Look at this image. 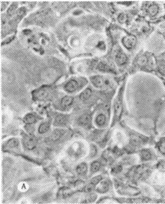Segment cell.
Returning <instances> with one entry per match:
<instances>
[{"mask_svg": "<svg viewBox=\"0 0 165 204\" xmlns=\"http://www.w3.org/2000/svg\"><path fill=\"white\" fill-rule=\"evenodd\" d=\"M91 82L94 86L97 88H111L113 85V81L110 78L101 76H95L90 78Z\"/></svg>", "mask_w": 165, "mask_h": 204, "instance_id": "cell-1", "label": "cell"}, {"mask_svg": "<svg viewBox=\"0 0 165 204\" xmlns=\"http://www.w3.org/2000/svg\"><path fill=\"white\" fill-rule=\"evenodd\" d=\"M115 60L117 64L119 65H124L128 61L127 56L122 51L118 50L115 54Z\"/></svg>", "mask_w": 165, "mask_h": 204, "instance_id": "cell-2", "label": "cell"}, {"mask_svg": "<svg viewBox=\"0 0 165 204\" xmlns=\"http://www.w3.org/2000/svg\"><path fill=\"white\" fill-rule=\"evenodd\" d=\"M148 171V168L144 166H140L134 169L131 171V177H133L134 179H138L139 178L142 177L143 174Z\"/></svg>", "mask_w": 165, "mask_h": 204, "instance_id": "cell-3", "label": "cell"}, {"mask_svg": "<svg viewBox=\"0 0 165 204\" xmlns=\"http://www.w3.org/2000/svg\"><path fill=\"white\" fill-rule=\"evenodd\" d=\"M36 145V141L33 136H28L24 139V145L28 150H33Z\"/></svg>", "mask_w": 165, "mask_h": 204, "instance_id": "cell-4", "label": "cell"}, {"mask_svg": "<svg viewBox=\"0 0 165 204\" xmlns=\"http://www.w3.org/2000/svg\"><path fill=\"white\" fill-rule=\"evenodd\" d=\"M135 42H136L135 38L132 36L125 37L122 40L123 45L127 49V50L132 49L135 45Z\"/></svg>", "mask_w": 165, "mask_h": 204, "instance_id": "cell-5", "label": "cell"}, {"mask_svg": "<svg viewBox=\"0 0 165 204\" xmlns=\"http://www.w3.org/2000/svg\"><path fill=\"white\" fill-rule=\"evenodd\" d=\"M79 84L76 80H71L69 81L65 86V91L69 93L74 92L76 91L78 88Z\"/></svg>", "mask_w": 165, "mask_h": 204, "instance_id": "cell-6", "label": "cell"}, {"mask_svg": "<svg viewBox=\"0 0 165 204\" xmlns=\"http://www.w3.org/2000/svg\"><path fill=\"white\" fill-rule=\"evenodd\" d=\"M97 69L101 72H112L113 70L109 66L108 63H106L105 62H100L99 63L96 67Z\"/></svg>", "mask_w": 165, "mask_h": 204, "instance_id": "cell-7", "label": "cell"}, {"mask_svg": "<svg viewBox=\"0 0 165 204\" xmlns=\"http://www.w3.org/2000/svg\"><path fill=\"white\" fill-rule=\"evenodd\" d=\"M106 122V117L103 113H100L96 116L95 123L99 126H102Z\"/></svg>", "mask_w": 165, "mask_h": 204, "instance_id": "cell-8", "label": "cell"}, {"mask_svg": "<svg viewBox=\"0 0 165 204\" xmlns=\"http://www.w3.org/2000/svg\"><path fill=\"white\" fill-rule=\"evenodd\" d=\"M92 89L90 88L86 89L82 92L80 95V99L81 100L85 101L88 100L92 95Z\"/></svg>", "mask_w": 165, "mask_h": 204, "instance_id": "cell-9", "label": "cell"}, {"mask_svg": "<svg viewBox=\"0 0 165 204\" xmlns=\"http://www.w3.org/2000/svg\"><path fill=\"white\" fill-rule=\"evenodd\" d=\"M73 99L71 96H67L64 97L61 100V104L63 107H68L73 103Z\"/></svg>", "mask_w": 165, "mask_h": 204, "instance_id": "cell-10", "label": "cell"}, {"mask_svg": "<svg viewBox=\"0 0 165 204\" xmlns=\"http://www.w3.org/2000/svg\"><path fill=\"white\" fill-rule=\"evenodd\" d=\"M90 120V117L88 115H84L81 116L78 119V122L81 126H86L88 124Z\"/></svg>", "mask_w": 165, "mask_h": 204, "instance_id": "cell-11", "label": "cell"}, {"mask_svg": "<svg viewBox=\"0 0 165 204\" xmlns=\"http://www.w3.org/2000/svg\"><path fill=\"white\" fill-rule=\"evenodd\" d=\"M49 94V90L48 89H42L38 93V96L40 99H45L47 97Z\"/></svg>", "mask_w": 165, "mask_h": 204, "instance_id": "cell-12", "label": "cell"}, {"mask_svg": "<svg viewBox=\"0 0 165 204\" xmlns=\"http://www.w3.org/2000/svg\"><path fill=\"white\" fill-rule=\"evenodd\" d=\"M158 7L156 4H152L148 8V12L150 15H156L158 13Z\"/></svg>", "mask_w": 165, "mask_h": 204, "instance_id": "cell-13", "label": "cell"}, {"mask_svg": "<svg viewBox=\"0 0 165 204\" xmlns=\"http://www.w3.org/2000/svg\"><path fill=\"white\" fill-rule=\"evenodd\" d=\"M67 121L66 117L63 115H58L56 118V123L58 125H63L65 124Z\"/></svg>", "mask_w": 165, "mask_h": 204, "instance_id": "cell-14", "label": "cell"}, {"mask_svg": "<svg viewBox=\"0 0 165 204\" xmlns=\"http://www.w3.org/2000/svg\"><path fill=\"white\" fill-rule=\"evenodd\" d=\"M49 128V124L47 123H44L40 125L39 129V132L40 133H45L47 131Z\"/></svg>", "mask_w": 165, "mask_h": 204, "instance_id": "cell-15", "label": "cell"}, {"mask_svg": "<svg viewBox=\"0 0 165 204\" xmlns=\"http://www.w3.org/2000/svg\"><path fill=\"white\" fill-rule=\"evenodd\" d=\"M141 156H142V160H144V161L149 160L151 158V154L149 151H148L146 150H144V151H143L142 152Z\"/></svg>", "mask_w": 165, "mask_h": 204, "instance_id": "cell-16", "label": "cell"}, {"mask_svg": "<svg viewBox=\"0 0 165 204\" xmlns=\"http://www.w3.org/2000/svg\"><path fill=\"white\" fill-rule=\"evenodd\" d=\"M158 71L160 72V73H161L162 75H163L164 76H165V62L160 61V62L158 63Z\"/></svg>", "mask_w": 165, "mask_h": 204, "instance_id": "cell-17", "label": "cell"}, {"mask_svg": "<svg viewBox=\"0 0 165 204\" xmlns=\"http://www.w3.org/2000/svg\"><path fill=\"white\" fill-rule=\"evenodd\" d=\"M121 111V105L120 102L118 101H117L115 105V112L116 115L118 116Z\"/></svg>", "mask_w": 165, "mask_h": 204, "instance_id": "cell-18", "label": "cell"}, {"mask_svg": "<svg viewBox=\"0 0 165 204\" xmlns=\"http://www.w3.org/2000/svg\"><path fill=\"white\" fill-rule=\"evenodd\" d=\"M100 166H101V165H100V162H94L92 166V172H96L100 169Z\"/></svg>", "mask_w": 165, "mask_h": 204, "instance_id": "cell-19", "label": "cell"}, {"mask_svg": "<svg viewBox=\"0 0 165 204\" xmlns=\"http://www.w3.org/2000/svg\"><path fill=\"white\" fill-rule=\"evenodd\" d=\"M25 121H27L28 123H34L35 121H36V118H35V117L34 115L31 114V115H27V117H26Z\"/></svg>", "mask_w": 165, "mask_h": 204, "instance_id": "cell-20", "label": "cell"}, {"mask_svg": "<svg viewBox=\"0 0 165 204\" xmlns=\"http://www.w3.org/2000/svg\"><path fill=\"white\" fill-rule=\"evenodd\" d=\"M86 170V166L85 165H81L78 167L77 169V171L79 172V173H84L85 171Z\"/></svg>", "mask_w": 165, "mask_h": 204, "instance_id": "cell-21", "label": "cell"}, {"mask_svg": "<svg viewBox=\"0 0 165 204\" xmlns=\"http://www.w3.org/2000/svg\"><path fill=\"white\" fill-rule=\"evenodd\" d=\"M158 149L162 154L165 155V141L160 142V145L158 146Z\"/></svg>", "mask_w": 165, "mask_h": 204, "instance_id": "cell-22", "label": "cell"}, {"mask_svg": "<svg viewBox=\"0 0 165 204\" xmlns=\"http://www.w3.org/2000/svg\"><path fill=\"white\" fill-rule=\"evenodd\" d=\"M118 20L121 22H123L125 20V15H123V14H121V15L118 17Z\"/></svg>", "mask_w": 165, "mask_h": 204, "instance_id": "cell-23", "label": "cell"}]
</instances>
